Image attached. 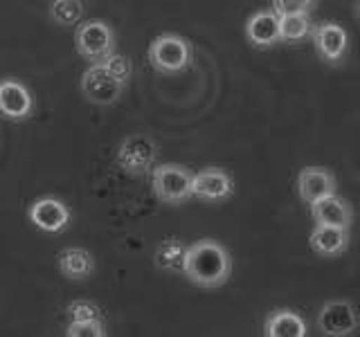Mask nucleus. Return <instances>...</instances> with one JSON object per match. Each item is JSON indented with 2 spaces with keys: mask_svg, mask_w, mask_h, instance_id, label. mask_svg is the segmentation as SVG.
I'll use <instances>...</instances> for the list:
<instances>
[{
  "mask_svg": "<svg viewBox=\"0 0 360 337\" xmlns=\"http://www.w3.org/2000/svg\"><path fill=\"white\" fill-rule=\"evenodd\" d=\"M185 252H187V245L183 241L165 239V241H160V245L155 247L153 261L158 267L165 270V272H183Z\"/></svg>",
  "mask_w": 360,
  "mask_h": 337,
  "instance_id": "a211bd4d",
  "label": "nucleus"
},
{
  "mask_svg": "<svg viewBox=\"0 0 360 337\" xmlns=\"http://www.w3.org/2000/svg\"><path fill=\"white\" fill-rule=\"evenodd\" d=\"M124 84L112 79L101 63H93L82 77V93L95 106H110L122 97Z\"/></svg>",
  "mask_w": 360,
  "mask_h": 337,
  "instance_id": "0eeeda50",
  "label": "nucleus"
},
{
  "mask_svg": "<svg viewBox=\"0 0 360 337\" xmlns=\"http://www.w3.org/2000/svg\"><path fill=\"white\" fill-rule=\"evenodd\" d=\"M311 216L315 225H331V227L349 230L354 220V209L345 198L331 194V196H324L320 200L311 202Z\"/></svg>",
  "mask_w": 360,
  "mask_h": 337,
  "instance_id": "ddd939ff",
  "label": "nucleus"
},
{
  "mask_svg": "<svg viewBox=\"0 0 360 337\" xmlns=\"http://www.w3.org/2000/svg\"><path fill=\"white\" fill-rule=\"evenodd\" d=\"M59 270L63 277L82 281L95 272V258L84 247H65L59 252Z\"/></svg>",
  "mask_w": 360,
  "mask_h": 337,
  "instance_id": "f3484780",
  "label": "nucleus"
},
{
  "mask_svg": "<svg viewBox=\"0 0 360 337\" xmlns=\"http://www.w3.org/2000/svg\"><path fill=\"white\" fill-rule=\"evenodd\" d=\"M101 65H104V70L112 77V79H117V81L122 84H127L131 74H133V65H131V59L127 54H117V52H112L108 54L104 61H101Z\"/></svg>",
  "mask_w": 360,
  "mask_h": 337,
  "instance_id": "412c9836",
  "label": "nucleus"
},
{
  "mask_svg": "<svg viewBox=\"0 0 360 337\" xmlns=\"http://www.w3.org/2000/svg\"><path fill=\"white\" fill-rule=\"evenodd\" d=\"M358 310L349 301H329L324 303L318 315V326L329 337H347L358 331Z\"/></svg>",
  "mask_w": 360,
  "mask_h": 337,
  "instance_id": "9d476101",
  "label": "nucleus"
},
{
  "mask_svg": "<svg viewBox=\"0 0 360 337\" xmlns=\"http://www.w3.org/2000/svg\"><path fill=\"white\" fill-rule=\"evenodd\" d=\"M82 14H84L82 0H54L50 7V16L59 25H75V22L82 20Z\"/></svg>",
  "mask_w": 360,
  "mask_h": 337,
  "instance_id": "aec40b11",
  "label": "nucleus"
},
{
  "mask_svg": "<svg viewBox=\"0 0 360 337\" xmlns=\"http://www.w3.org/2000/svg\"><path fill=\"white\" fill-rule=\"evenodd\" d=\"M27 216L37 230L48 232V234H59L68 227V223H70V207L59 198L45 196L32 202Z\"/></svg>",
  "mask_w": 360,
  "mask_h": 337,
  "instance_id": "1a4fd4ad",
  "label": "nucleus"
},
{
  "mask_svg": "<svg viewBox=\"0 0 360 337\" xmlns=\"http://www.w3.org/2000/svg\"><path fill=\"white\" fill-rule=\"evenodd\" d=\"M191 178L194 173L183 164H158L151 168L153 194L167 205H180L191 198Z\"/></svg>",
  "mask_w": 360,
  "mask_h": 337,
  "instance_id": "20e7f679",
  "label": "nucleus"
},
{
  "mask_svg": "<svg viewBox=\"0 0 360 337\" xmlns=\"http://www.w3.org/2000/svg\"><path fill=\"white\" fill-rule=\"evenodd\" d=\"M183 275L198 288H221L232 275L230 252L212 239L191 243L185 252Z\"/></svg>",
  "mask_w": 360,
  "mask_h": 337,
  "instance_id": "f257e3e1",
  "label": "nucleus"
},
{
  "mask_svg": "<svg viewBox=\"0 0 360 337\" xmlns=\"http://www.w3.org/2000/svg\"><path fill=\"white\" fill-rule=\"evenodd\" d=\"M245 39L259 50L273 48V45H277L281 41L279 39V16L273 9L257 11V14H252L245 22Z\"/></svg>",
  "mask_w": 360,
  "mask_h": 337,
  "instance_id": "4468645a",
  "label": "nucleus"
},
{
  "mask_svg": "<svg viewBox=\"0 0 360 337\" xmlns=\"http://www.w3.org/2000/svg\"><path fill=\"white\" fill-rule=\"evenodd\" d=\"M234 194V180L219 166H207L191 178V196L205 202H221Z\"/></svg>",
  "mask_w": 360,
  "mask_h": 337,
  "instance_id": "6e6552de",
  "label": "nucleus"
},
{
  "mask_svg": "<svg viewBox=\"0 0 360 337\" xmlns=\"http://www.w3.org/2000/svg\"><path fill=\"white\" fill-rule=\"evenodd\" d=\"M311 39L315 52L326 63H340L349 50V34L335 20H322L320 25L311 27Z\"/></svg>",
  "mask_w": 360,
  "mask_h": 337,
  "instance_id": "423d86ee",
  "label": "nucleus"
},
{
  "mask_svg": "<svg viewBox=\"0 0 360 337\" xmlns=\"http://www.w3.org/2000/svg\"><path fill=\"white\" fill-rule=\"evenodd\" d=\"M318 0H273V11L277 16L290 14H311Z\"/></svg>",
  "mask_w": 360,
  "mask_h": 337,
  "instance_id": "5701e85b",
  "label": "nucleus"
},
{
  "mask_svg": "<svg viewBox=\"0 0 360 337\" xmlns=\"http://www.w3.org/2000/svg\"><path fill=\"white\" fill-rule=\"evenodd\" d=\"M75 48L79 56H84L90 63H101L108 54L115 52V32L108 22L90 18L77 25L75 32Z\"/></svg>",
  "mask_w": 360,
  "mask_h": 337,
  "instance_id": "7ed1b4c3",
  "label": "nucleus"
},
{
  "mask_svg": "<svg viewBox=\"0 0 360 337\" xmlns=\"http://www.w3.org/2000/svg\"><path fill=\"white\" fill-rule=\"evenodd\" d=\"M68 337H106V326L101 319H86V322H70L68 324Z\"/></svg>",
  "mask_w": 360,
  "mask_h": 337,
  "instance_id": "4be33fe9",
  "label": "nucleus"
},
{
  "mask_svg": "<svg viewBox=\"0 0 360 337\" xmlns=\"http://www.w3.org/2000/svg\"><path fill=\"white\" fill-rule=\"evenodd\" d=\"M297 194L307 205H311L324 196L338 194V180L324 166H304L297 176Z\"/></svg>",
  "mask_w": 360,
  "mask_h": 337,
  "instance_id": "f8f14e48",
  "label": "nucleus"
},
{
  "mask_svg": "<svg viewBox=\"0 0 360 337\" xmlns=\"http://www.w3.org/2000/svg\"><path fill=\"white\" fill-rule=\"evenodd\" d=\"M349 241H352L349 239V230L331 227V225H315L309 236L311 250L322 258L340 256L349 250Z\"/></svg>",
  "mask_w": 360,
  "mask_h": 337,
  "instance_id": "2eb2a0df",
  "label": "nucleus"
},
{
  "mask_svg": "<svg viewBox=\"0 0 360 337\" xmlns=\"http://www.w3.org/2000/svg\"><path fill=\"white\" fill-rule=\"evenodd\" d=\"M158 157V146L149 135H129L124 138L117 149V164L122 171L129 176H144L149 173Z\"/></svg>",
  "mask_w": 360,
  "mask_h": 337,
  "instance_id": "39448f33",
  "label": "nucleus"
},
{
  "mask_svg": "<svg viewBox=\"0 0 360 337\" xmlns=\"http://www.w3.org/2000/svg\"><path fill=\"white\" fill-rule=\"evenodd\" d=\"M354 14H356V18L360 20V0H358V3H356V9H354Z\"/></svg>",
  "mask_w": 360,
  "mask_h": 337,
  "instance_id": "393cba45",
  "label": "nucleus"
},
{
  "mask_svg": "<svg viewBox=\"0 0 360 337\" xmlns=\"http://www.w3.org/2000/svg\"><path fill=\"white\" fill-rule=\"evenodd\" d=\"M68 317L70 322H86V319H101V310L97 303L86 301V299H77L68 306Z\"/></svg>",
  "mask_w": 360,
  "mask_h": 337,
  "instance_id": "b1692460",
  "label": "nucleus"
},
{
  "mask_svg": "<svg viewBox=\"0 0 360 337\" xmlns=\"http://www.w3.org/2000/svg\"><path fill=\"white\" fill-rule=\"evenodd\" d=\"M313 22L309 14H290L279 16V39L284 43H300L311 34Z\"/></svg>",
  "mask_w": 360,
  "mask_h": 337,
  "instance_id": "6ab92c4d",
  "label": "nucleus"
},
{
  "mask_svg": "<svg viewBox=\"0 0 360 337\" xmlns=\"http://www.w3.org/2000/svg\"><path fill=\"white\" fill-rule=\"evenodd\" d=\"M307 333L309 329H307V322L302 319V315L288 308L273 310L268 315L266 326H264L266 337H307Z\"/></svg>",
  "mask_w": 360,
  "mask_h": 337,
  "instance_id": "dca6fc26",
  "label": "nucleus"
},
{
  "mask_svg": "<svg viewBox=\"0 0 360 337\" xmlns=\"http://www.w3.org/2000/svg\"><path fill=\"white\" fill-rule=\"evenodd\" d=\"M34 110V97L16 79H0V115L20 121L27 119Z\"/></svg>",
  "mask_w": 360,
  "mask_h": 337,
  "instance_id": "9b49d317",
  "label": "nucleus"
},
{
  "mask_svg": "<svg viewBox=\"0 0 360 337\" xmlns=\"http://www.w3.org/2000/svg\"><path fill=\"white\" fill-rule=\"evenodd\" d=\"M149 63L155 72L162 74H176L183 72L191 63V45L187 39L178 34H160L149 45Z\"/></svg>",
  "mask_w": 360,
  "mask_h": 337,
  "instance_id": "f03ea898",
  "label": "nucleus"
}]
</instances>
